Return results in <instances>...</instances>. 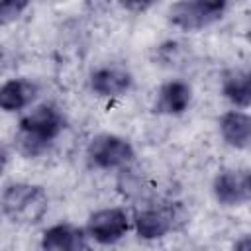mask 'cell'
<instances>
[{
  "label": "cell",
  "mask_w": 251,
  "mask_h": 251,
  "mask_svg": "<svg viewBox=\"0 0 251 251\" xmlns=\"http://www.w3.org/2000/svg\"><path fill=\"white\" fill-rule=\"evenodd\" d=\"M2 212L14 224H35L47 212V194L31 182L6 184L2 192Z\"/></svg>",
  "instance_id": "obj_1"
},
{
  "label": "cell",
  "mask_w": 251,
  "mask_h": 251,
  "mask_svg": "<svg viewBox=\"0 0 251 251\" xmlns=\"http://www.w3.org/2000/svg\"><path fill=\"white\" fill-rule=\"evenodd\" d=\"M227 0H176L169 6V22L182 31L204 29L222 20Z\"/></svg>",
  "instance_id": "obj_2"
},
{
  "label": "cell",
  "mask_w": 251,
  "mask_h": 251,
  "mask_svg": "<svg viewBox=\"0 0 251 251\" xmlns=\"http://www.w3.org/2000/svg\"><path fill=\"white\" fill-rule=\"evenodd\" d=\"M86 157L96 169L114 171V169H126L133 159L135 151L133 145L116 133H100L90 139L86 147Z\"/></svg>",
  "instance_id": "obj_3"
},
{
  "label": "cell",
  "mask_w": 251,
  "mask_h": 251,
  "mask_svg": "<svg viewBox=\"0 0 251 251\" xmlns=\"http://www.w3.org/2000/svg\"><path fill=\"white\" fill-rule=\"evenodd\" d=\"M131 220L124 208H102L90 214L86 222V233L100 245L118 243L129 229Z\"/></svg>",
  "instance_id": "obj_4"
},
{
  "label": "cell",
  "mask_w": 251,
  "mask_h": 251,
  "mask_svg": "<svg viewBox=\"0 0 251 251\" xmlns=\"http://www.w3.org/2000/svg\"><path fill=\"white\" fill-rule=\"evenodd\" d=\"M212 192L218 204L233 208L243 206L251 200V171L229 169L216 175L212 182Z\"/></svg>",
  "instance_id": "obj_5"
},
{
  "label": "cell",
  "mask_w": 251,
  "mask_h": 251,
  "mask_svg": "<svg viewBox=\"0 0 251 251\" xmlns=\"http://www.w3.org/2000/svg\"><path fill=\"white\" fill-rule=\"evenodd\" d=\"M65 129V118L53 104H37L20 118V131L35 135L53 143V139Z\"/></svg>",
  "instance_id": "obj_6"
},
{
  "label": "cell",
  "mask_w": 251,
  "mask_h": 251,
  "mask_svg": "<svg viewBox=\"0 0 251 251\" xmlns=\"http://www.w3.org/2000/svg\"><path fill=\"white\" fill-rule=\"evenodd\" d=\"M133 84V76L126 67L104 65L90 75V88L94 94L104 98H120Z\"/></svg>",
  "instance_id": "obj_7"
},
{
  "label": "cell",
  "mask_w": 251,
  "mask_h": 251,
  "mask_svg": "<svg viewBox=\"0 0 251 251\" xmlns=\"http://www.w3.org/2000/svg\"><path fill=\"white\" fill-rule=\"evenodd\" d=\"M135 233L141 239H161L175 227V212L171 208H143L133 216Z\"/></svg>",
  "instance_id": "obj_8"
},
{
  "label": "cell",
  "mask_w": 251,
  "mask_h": 251,
  "mask_svg": "<svg viewBox=\"0 0 251 251\" xmlns=\"http://www.w3.org/2000/svg\"><path fill=\"white\" fill-rule=\"evenodd\" d=\"M88 233L86 229L73 224H55L47 227L41 235V247L47 251H78L86 249Z\"/></svg>",
  "instance_id": "obj_9"
},
{
  "label": "cell",
  "mask_w": 251,
  "mask_h": 251,
  "mask_svg": "<svg viewBox=\"0 0 251 251\" xmlns=\"http://www.w3.org/2000/svg\"><path fill=\"white\" fill-rule=\"evenodd\" d=\"M192 102V88L184 80H167L157 90L155 98V112L165 116H180L188 110Z\"/></svg>",
  "instance_id": "obj_10"
},
{
  "label": "cell",
  "mask_w": 251,
  "mask_h": 251,
  "mask_svg": "<svg viewBox=\"0 0 251 251\" xmlns=\"http://www.w3.org/2000/svg\"><path fill=\"white\" fill-rule=\"evenodd\" d=\"M39 88L27 78H10L0 88V106L6 112H20L33 104Z\"/></svg>",
  "instance_id": "obj_11"
},
{
  "label": "cell",
  "mask_w": 251,
  "mask_h": 251,
  "mask_svg": "<svg viewBox=\"0 0 251 251\" xmlns=\"http://www.w3.org/2000/svg\"><path fill=\"white\" fill-rule=\"evenodd\" d=\"M222 139L233 149H249L251 147V114L231 110L226 112L220 120Z\"/></svg>",
  "instance_id": "obj_12"
},
{
  "label": "cell",
  "mask_w": 251,
  "mask_h": 251,
  "mask_svg": "<svg viewBox=\"0 0 251 251\" xmlns=\"http://www.w3.org/2000/svg\"><path fill=\"white\" fill-rule=\"evenodd\" d=\"M222 94L235 108L251 106V69H237L224 76Z\"/></svg>",
  "instance_id": "obj_13"
},
{
  "label": "cell",
  "mask_w": 251,
  "mask_h": 251,
  "mask_svg": "<svg viewBox=\"0 0 251 251\" xmlns=\"http://www.w3.org/2000/svg\"><path fill=\"white\" fill-rule=\"evenodd\" d=\"M16 145H18V151L25 157H39L43 153H47V149L51 147L49 141L45 139H39L35 135H29L25 131H18V137H16Z\"/></svg>",
  "instance_id": "obj_14"
},
{
  "label": "cell",
  "mask_w": 251,
  "mask_h": 251,
  "mask_svg": "<svg viewBox=\"0 0 251 251\" xmlns=\"http://www.w3.org/2000/svg\"><path fill=\"white\" fill-rule=\"evenodd\" d=\"M29 0H0V16H2V22L8 24L12 20H16L24 8L27 6Z\"/></svg>",
  "instance_id": "obj_15"
},
{
  "label": "cell",
  "mask_w": 251,
  "mask_h": 251,
  "mask_svg": "<svg viewBox=\"0 0 251 251\" xmlns=\"http://www.w3.org/2000/svg\"><path fill=\"white\" fill-rule=\"evenodd\" d=\"M122 8L129 10V12H145L149 10L153 4H157L159 0H118Z\"/></svg>",
  "instance_id": "obj_16"
},
{
  "label": "cell",
  "mask_w": 251,
  "mask_h": 251,
  "mask_svg": "<svg viewBox=\"0 0 251 251\" xmlns=\"http://www.w3.org/2000/svg\"><path fill=\"white\" fill-rule=\"evenodd\" d=\"M235 247H237V249H243V251H251V233L243 235V237L235 243Z\"/></svg>",
  "instance_id": "obj_17"
}]
</instances>
